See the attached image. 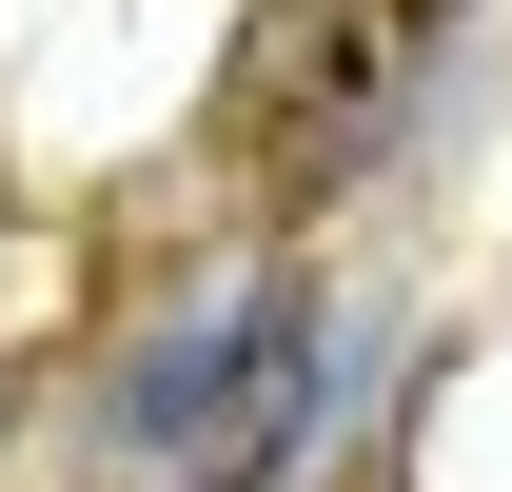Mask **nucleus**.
Here are the masks:
<instances>
[{
	"mask_svg": "<svg viewBox=\"0 0 512 492\" xmlns=\"http://www.w3.org/2000/svg\"><path fill=\"white\" fill-rule=\"evenodd\" d=\"M296 355H316V315H296V296L178 315V335L119 374V433H138V453H178V473H256V453L296 433Z\"/></svg>",
	"mask_w": 512,
	"mask_h": 492,
	"instance_id": "obj_1",
	"label": "nucleus"
}]
</instances>
